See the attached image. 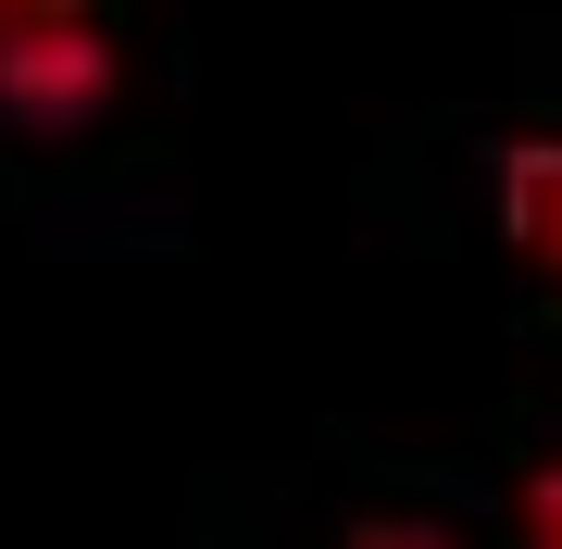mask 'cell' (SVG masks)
<instances>
[{"mask_svg":"<svg viewBox=\"0 0 562 549\" xmlns=\"http://www.w3.org/2000/svg\"><path fill=\"white\" fill-rule=\"evenodd\" d=\"M0 113L38 125V138H76L88 113H113V38H101V13L0 25Z\"/></svg>","mask_w":562,"mask_h":549,"instance_id":"cell-1","label":"cell"},{"mask_svg":"<svg viewBox=\"0 0 562 549\" xmlns=\"http://www.w3.org/2000/svg\"><path fill=\"white\" fill-rule=\"evenodd\" d=\"M501 238L562 287V138H513L501 150Z\"/></svg>","mask_w":562,"mask_h":549,"instance_id":"cell-2","label":"cell"},{"mask_svg":"<svg viewBox=\"0 0 562 549\" xmlns=\"http://www.w3.org/2000/svg\"><path fill=\"white\" fill-rule=\"evenodd\" d=\"M525 549H562V462L525 474Z\"/></svg>","mask_w":562,"mask_h":549,"instance_id":"cell-3","label":"cell"},{"mask_svg":"<svg viewBox=\"0 0 562 549\" xmlns=\"http://www.w3.org/2000/svg\"><path fill=\"white\" fill-rule=\"evenodd\" d=\"M350 549H462L450 525H413V512H387V525H350Z\"/></svg>","mask_w":562,"mask_h":549,"instance_id":"cell-4","label":"cell"},{"mask_svg":"<svg viewBox=\"0 0 562 549\" xmlns=\"http://www.w3.org/2000/svg\"><path fill=\"white\" fill-rule=\"evenodd\" d=\"M63 13H101V0H0V25H63Z\"/></svg>","mask_w":562,"mask_h":549,"instance_id":"cell-5","label":"cell"}]
</instances>
